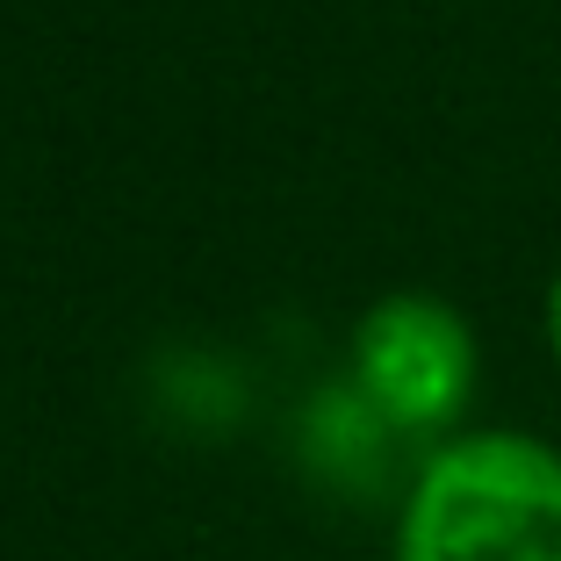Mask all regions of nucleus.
Returning a JSON list of instances; mask_svg holds the SVG:
<instances>
[{
	"mask_svg": "<svg viewBox=\"0 0 561 561\" xmlns=\"http://www.w3.org/2000/svg\"><path fill=\"white\" fill-rule=\"evenodd\" d=\"M389 561H561V446L512 425H468L425 446Z\"/></svg>",
	"mask_w": 561,
	"mask_h": 561,
	"instance_id": "nucleus-1",
	"label": "nucleus"
},
{
	"mask_svg": "<svg viewBox=\"0 0 561 561\" xmlns=\"http://www.w3.org/2000/svg\"><path fill=\"white\" fill-rule=\"evenodd\" d=\"M353 397L397 432V439H454L468 432V403L482 381V346L476 324L432 288H389L360 310L353 324Z\"/></svg>",
	"mask_w": 561,
	"mask_h": 561,
	"instance_id": "nucleus-2",
	"label": "nucleus"
},
{
	"mask_svg": "<svg viewBox=\"0 0 561 561\" xmlns=\"http://www.w3.org/2000/svg\"><path fill=\"white\" fill-rule=\"evenodd\" d=\"M540 317H547V353H554V367H561V274L547 280V310Z\"/></svg>",
	"mask_w": 561,
	"mask_h": 561,
	"instance_id": "nucleus-3",
	"label": "nucleus"
}]
</instances>
